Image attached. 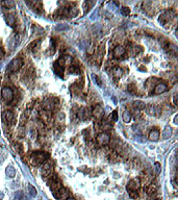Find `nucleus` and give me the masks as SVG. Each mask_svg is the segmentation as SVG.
<instances>
[{"instance_id":"f257e3e1","label":"nucleus","mask_w":178,"mask_h":200,"mask_svg":"<svg viewBox=\"0 0 178 200\" xmlns=\"http://www.w3.org/2000/svg\"><path fill=\"white\" fill-rule=\"evenodd\" d=\"M49 155L46 152H43V151H37V152H33L32 155H31V161H32L35 164L40 165L45 163L48 159Z\"/></svg>"},{"instance_id":"f03ea898","label":"nucleus","mask_w":178,"mask_h":200,"mask_svg":"<svg viewBox=\"0 0 178 200\" xmlns=\"http://www.w3.org/2000/svg\"><path fill=\"white\" fill-rule=\"evenodd\" d=\"M53 162L50 161V159H47L45 162L44 166L42 168V174H43V177L48 179L49 177H51L53 175Z\"/></svg>"},{"instance_id":"7ed1b4c3","label":"nucleus","mask_w":178,"mask_h":200,"mask_svg":"<svg viewBox=\"0 0 178 200\" xmlns=\"http://www.w3.org/2000/svg\"><path fill=\"white\" fill-rule=\"evenodd\" d=\"M23 66V60L21 58H16L8 64L7 69L9 72H17L19 71L20 68Z\"/></svg>"},{"instance_id":"20e7f679","label":"nucleus","mask_w":178,"mask_h":200,"mask_svg":"<svg viewBox=\"0 0 178 200\" xmlns=\"http://www.w3.org/2000/svg\"><path fill=\"white\" fill-rule=\"evenodd\" d=\"M1 96H2V99L6 103L11 102L14 98V92L12 90V88L9 87H4L1 91Z\"/></svg>"},{"instance_id":"39448f33","label":"nucleus","mask_w":178,"mask_h":200,"mask_svg":"<svg viewBox=\"0 0 178 200\" xmlns=\"http://www.w3.org/2000/svg\"><path fill=\"white\" fill-rule=\"evenodd\" d=\"M173 17H174V12L173 11H170V9H168V11H164L160 17H159V23H162V25L167 24L168 22H170L171 20L173 19Z\"/></svg>"},{"instance_id":"423d86ee","label":"nucleus","mask_w":178,"mask_h":200,"mask_svg":"<svg viewBox=\"0 0 178 200\" xmlns=\"http://www.w3.org/2000/svg\"><path fill=\"white\" fill-rule=\"evenodd\" d=\"M96 141L100 146H106L110 142V136L107 132H100L97 136Z\"/></svg>"},{"instance_id":"0eeeda50","label":"nucleus","mask_w":178,"mask_h":200,"mask_svg":"<svg viewBox=\"0 0 178 200\" xmlns=\"http://www.w3.org/2000/svg\"><path fill=\"white\" fill-rule=\"evenodd\" d=\"M50 189H51L52 193H55L56 191L60 189V188H63L62 186V181L60 180V178L58 176H54L52 175L51 176V180H50Z\"/></svg>"},{"instance_id":"6e6552de","label":"nucleus","mask_w":178,"mask_h":200,"mask_svg":"<svg viewBox=\"0 0 178 200\" xmlns=\"http://www.w3.org/2000/svg\"><path fill=\"white\" fill-rule=\"evenodd\" d=\"M146 113L153 117H160L162 115V108L156 105H148L146 107Z\"/></svg>"},{"instance_id":"1a4fd4ad","label":"nucleus","mask_w":178,"mask_h":200,"mask_svg":"<svg viewBox=\"0 0 178 200\" xmlns=\"http://www.w3.org/2000/svg\"><path fill=\"white\" fill-rule=\"evenodd\" d=\"M141 188V179L139 177L132 178L127 184V191H137Z\"/></svg>"},{"instance_id":"9d476101","label":"nucleus","mask_w":178,"mask_h":200,"mask_svg":"<svg viewBox=\"0 0 178 200\" xmlns=\"http://www.w3.org/2000/svg\"><path fill=\"white\" fill-rule=\"evenodd\" d=\"M2 121L7 125H11L12 123H14L15 121V115L12 111H4L2 113Z\"/></svg>"},{"instance_id":"9b49d317","label":"nucleus","mask_w":178,"mask_h":200,"mask_svg":"<svg viewBox=\"0 0 178 200\" xmlns=\"http://www.w3.org/2000/svg\"><path fill=\"white\" fill-rule=\"evenodd\" d=\"M53 196L58 200H65L67 198H69V192L68 190L65 188H60L58 191H56L55 193H53Z\"/></svg>"},{"instance_id":"f8f14e48","label":"nucleus","mask_w":178,"mask_h":200,"mask_svg":"<svg viewBox=\"0 0 178 200\" xmlns=\"http://www.w3.org/2000/svg\"><path fill=\"white\" fill-rule=\"evenodd\" d=\"M72 63H73V58H72L71 55H69V54L64 55L63 58H60V60H58V64L60 65V66L63 67V68L64 67L70 66Z\"/></svg>"},{"instance_id":"ddd939ff","label":"nucleus","mask_w":178,"mask_h":200,"mask_svg":"<svg viewBox=\"0 0 178 200\" xmlns=\"http://www.w3.org/2000/svg\"><path fill=\"white\" fill-rule=\"evenodd\" d=\"M125 52H126L125 48H124L123 46H120V45H119V46L115 47V49L112 51V56L115 58H121L125 55Z\"/></svg>"},{"instance_id":"4468645a","label":"nucleus","mask_w":178,"mask_h":200,"mask_svg":"<svg viewBox=\"0 0 178 200\" xmlns=\"http://www.w3.org/2000/svg\"><path fill=\"white\" fill-rule=\"evenodd\" d=\"M56 103L58 102L54 99H46L45 101H43V108L45 111H51L55 107Z\"/></svg>"},{"instance_id":"2eb2a0df","label":"nucleus","mask_w":178,"mask_h":200,"mask_svg":"<svg viewBox=\"0 0 178 200\" xmlns=\"http://www.w3.org/2000/svg\"><path fill=\"white\" fill-rule=\"evenodd\" d=\"M78 116L82 120H87V119H89L92 116V112L89 110L88 107H81L79 112H78Z\"/></svg>"},{"instance_id":"dca6fc26","label":"nucleus","mask_w":178,"mask_h":200,"mask_svg":"<svg viewBox=\"0 0 178 200\" xmlns=\"http://www.w3.org/2000/svg\"><path fill=\"white\" fill-rule=\"evenodd\" d=\"M92 115L97 119H101L104 116V110L100 105H96L93 108V111H92Z\"/></svg>"},{"instance_id":"f3484780","label":"nucleus","mask_w":178,"mask_h":200,"mask_svg":"<svg viewBox=\"0 0 178 200\" xmlns=\"http://www.w3.org/2000/svg\"><path fill=\"white\" fill-rule=\"evenodd\" d=\"M167 89H168V87L166 83H164V82H159V83H157V85H155V88H154V94H156V95L162 94L167 91Z\"/></svg>"},{"instance_id":"a211bd4d","label":"nucleus","mask_w":178,"mask_h":200,"mask_svg":"<svg viewBox=\"0 0 178 200\" xmlns=\"http://www.w3.org/2000/svg\"><path fill=\"white\" fill-rule=\"evenodd\" d=\"M172 137V127L170 125H167L162 132V140H168Z\"/></svg>"},{"instance_id":"6ab92c4d","label":"nucleus","mask_w":178,"mask_h":200,"mask_svg":"<svg viewBox=\"0 0 178 200\" xmlns=\"http://www.w3.org/2000/svg\"><path fill=\"white\" fill-rule=\"evenodd\" d=\"M149 140L152 141V142H156V141H158L159 140V132L157 130V129H152V130H150V132H149Z\"/></svg>"},{"instance_id":"aec40b11","label":"nucleus","mask_w":178,"mask_h":200,"mask_svg":"<svg viewBox=\"0 0 178 200\" xmlns=\"http://www.w3.org/2000/svg\"><path fill=\"white\" fill-rule=\"evenodd\" d=\"M5 174L7 177L9 178H13L15 175H16V170H15V168L12 166V165H9V166H7L6 167V170H5Z\"/></svg>"},{"instance_id":"412c9836","label":"nucleus","mask_w":178,"mask_h":200,"mask_svg":"<svg viewBox=\"0 0 178 200\" xmlns=\"http://www.w3.org/2000/svg\"><path fill=\"white\" fill-rule=\"evenodd\" d=\"M5 22L8 26H14L16 23V18L14 15H6L5 16Z\"/></svg>"},{"instance_id":"4be33fe9","label":"nucleus","mask_w":178,"mask_h":200,"mask_svg":"<svg viewBox=\"0 0 178 200\" xmlns=\"http://www.w3.org/2000/svg\"><path fill=\"white\" fill-rule=\"evenodd\" d=\"M132 106H133L134 110H145L146 108V105L145 103L141 100H137V101H134L132 103Z\"/></svg>"},{"instance_id":"5701e85b","label":"nucleus","mask_w":178,"mask_h":200,"mask_svg":"<svg viewBox=\"0 0 178 200\" xmlns=\"http://www.w3.org/2000/svg\"><path fill=\"white\" fill-rule=\"evenodd\" d=\"M131 113L129 112V111H124L123 114H122V119H123V121L125 122V123H128V122H130L131 121Z\"/></svg>"},{"instance_id":"b1692460","label":"nucleus","mask_w":178,"mask_h":200,"mask_svg":"<svg viewBox=\"0 0 178 200\" xmlns=\"http://www.w3.org/2000/svg\"><path fill=\"white\" fill-rule=\"evenodd\" d=\"M53 70H54V72L56 73V74L58 75L60 77L63 76V73H64V68L62 66H60L58 64V62L54 64V66H53Z\"/></svg>"},{"instance_id":"393cba45","label":"nucleus","mask_w":178,"mask_h":200,"mask_svg":"<svg viewBox=\"0 0 178 200\" xmlns=\"http://www.w3.org/2000/svg\"><path fill=\"white\" fill-rule=\"evenodd\" d=\"M112 74H114L115 77H117V78H120L122 76V74H123V70L120 67H115V68L112 69Z\"/></svg>"},{"instance_id":"a878e982","label":"nucleus","mask_w":178,"mask_h":200,"mask_svg":"<svg viewBox=\"0 0 178 200\" xmlns=\"http://www.w3.org/2000/svg\"><path fill=\"white\" fill-rule=\"evenodd\" d=\"M28 113H29V111H26L25 113H23L22 116L20 117V124H21V126H24L25 124H26V121H27V116H28Z\"/></svg>"},{"instance_id":"bb28decb","label":"nucleus","mask_w":178,"mask_h":200,"mask_svg":"<svg viewBox=\"0 0 178 200\" xmlns=\"http://www.w3.org/2000/svg\"><path fill=\"white\" fill-rule=\"evenodd\" d=\"M55 120H56V123H58V125H62V124H64V122H65V115H64L63 113H58V115H56Z\"/></svg>"},{"instance_id":"cd10ccee","label":"nucleus","mask_w":178,"mask_h":200,"mask_svg":"<svg viewBox=\"0 0 178 200\" xmlns=\"http://www.w3.org/2000/svg\"><path fill=\"white\" fill-rule=\"evenodd\" d=\"M132 167H133L134 169H139V168H141L142 167V161H141L139 157L133 159V161H132Z\"/></svg>"},{"instance_id":"c85d7f7f","label":"nucleus","mask_w":178,"mask_h":200,"mask_svg":"<svg viewBox=\"0 0 178 200\" xmlns=\"http://www.w3.org/2000/svg\"><path fill=\"white\" fill-rule=\"evenodd\" d=\"M27 191H28V194H29L31 197H36L37 196V190L35 189V186H32L31 184H28L27 186Z\"/></svg>"},{"instance_id":"c756f323","label":"nucleus","mask_w":178,"mask_h":200,"mask_svg":"<svg viewBox=\"0 0 178 200\" xmlns=\"http://www.w3.org/2000/svg\"><path fill=\"white\" fill-rule=\"evenodd\" d=\"M40 40H38V41H35L33 43H31V44L28 46V49H30L31 51H36L37 49L39 48V46H40Z\"/></svg>"},{"instance_id":"7c9ffc66","label":"nucleus","mask_w":178,"mask_h":200,"mask_svg":"<svg viewBox=\"0 0 178 200\" xmlns=\"http://www.w3.org/2000/svg\"><path fill=\"white\" fill-rule=\"evenodd\" d=\"M146 191H147V194H148L149 196H151V195H153L156 193V186H154V184H149Z\"/></svg>"},{"instance_id":"2f4dec72","label":"nucleus","mask_w":178,"mask_h":200,"mask_svg":"<svg viewBox=\"0 0 178 200\" xmlns=\"http://www.w3.org/2000/svg\"><path fill=\"white\" fill-rule=\"evenodd\" d=\"M15 200H26V197L24 196L22 191H17L15 193Z\"/></svg>"},{"instance_id":"473e14b6","label":"nucleus","mask_w":178,"mask_h":200,"mask_svg":"<svg viewBox=\"0 0 178 200\" xmlns=\"http://www.w3.org/2000/svg\"><path fill=\"white\" fill-rule=\"evenodd\" d=\"M1 4H2V5L4 6L5 8H7V9H9V8H12L13 6L15 5L14 1H2V2H1Z\"/></svg>"},{"instance_id":"72a5a7b5","label":"nucleus","mask_w":178,"mask_h":200,"mask_svg":"<svg viewBox=\"0 0 178 200\" xmlns=\"http://www.w3.org/2000/svg\"><path fill=\"white\" fill-rule=\"evenodd\" d=\"M69 25H67V24H60V25H58L56 26V30L58 31H64V30H68L69 29Z\"/></svg>"},{"instance_id":"f704fd0d","label":"nucleus","mask_w":178,"mask_h":200,"mask_svg":"<svg viewBox=\"0 0 178 200\" xmlns=\"http://www.w3.org/2000/svg\"><path fill=\"white\" fill-rule=\"evenodd\" d=\"M121 14L123 15V16H128V15L130 14V9H129V7L123 6V7L121 8Z\"/></svg>"},{"instance_id":"c9c22d12","label":"nucleus","mask_w":178,"mask_h":200,"mask_svg":"<svg viewBox=\"0 0 178 200\" xmlns=\"http://www.w3.org/2000/svg\"><path fill=\"white\" fill-rule=\"evenodd\" d=\"M87 50H88V51H87V52H88V54H90V55L93 54L94 50H95V44H94V43H91L90 46H89V48Z\"/></svg>"},{"instance_id":"e433bc0d","label":"nucleus","mask_w":178,"mask_h":200,"mask_svg":"<svg viewBox=\"0 0 178 200\" xmlns=\"http://www.w3.org/2000/svg\"><path fill=\"white\" fill-rule=\"evenodd\" d=\"M141 47H137V46H134V47H132L131 48V50H132V55H137V54H139L141 52Z\"/></svg>"},{"instance_id":"4c0bfd02","label":"nucleus","mask_w":178,"mask_h":200,"mask_svg":"<svg viewBox=\"0 0 178 200\" xmlns=\"http://www.w3.org/2000/svg\"><path fill=\"white\" fill-rule=\"evenodd\" d=\"M128 193H129V197L133 198V199H137V196H139L137 191H128Z\"/></svg>"},{"instance_id":"58836bf2","label":"nucleus","mask_w":178,"mask_h":200,"mask_svg":"<svg viewBox=\"0 0 178 200\" xmlns=\"http://www.w3.org/2000/svg\"><path fill=\"white\" fill-rule=\"evenodd\" d=\"M154 168H155L156 174H159V173H160V171H162V167H160V164H159V163H155V164H154Z\"/></svg>"},{"instance_id":"ea45409f","label":"nucleus","mask_w":178,"mask_h":200,"mask_svg":"<svg viewBox=\"0 0 178 200\" xmlns=\"http://www.w3.org/2000/svg\"><path fill=\"white\" fill-rule=\"evenodd\" d=\"M128 91L130 92V93H134V92H137V88H135V85H134V83H130V85H128Z\"/></svg>"},{"instance_id":"a19ab883","label":"nucleus","mask_w":178,"mask_h":200,"mask_svg":"<svg viewBox=\"0 0 178 200\" xmlns=\"http://www.w3.org/2000/svg\"><path fill=\"white\" fill-rule=\"evenodd\" d=\"M110 118L112 119V121H117L118 120V113H117V111H114V112L112 113V115H110Z\"/></svg>"},{"instance_id":"79ce46f5","label":"nucleus","mask_w":178,"mask_h":200,"mask_svg":"<svg viewBox=\"0 0 178 200\" xmlns=\"http://www.w3.org/2000/svg\"><path fill=\"white\" fill-rule=\"evenodd\" d=\"M92 78H93L94 81H96V82H97V85H98L99 87L101 85V81H100V79H99L98 76H97L96 74H92Z\"/></svg>"},{"instance_id":"37998d69","label":"nucleus","mask_w":178,"mask_h":200,"mask_svg":"<svg viewBox=\"0 0 178 200\" xmlns=\"http://www.w3.org/2000/svg\"><path fill=\"white\" fill-rule=\"evenodd\" d=\"M91 5H92V3H90V2H85V3H83V7H85V13H87V12L89 11V8H90Z\"/></svg>"},{"instance_id":"c03bdc74","label":"nucleus","mask_w":178,"mask_h":200,"mask_svg":"<svg viewBox=\"0 0 178 200\" xmlns=\"http://www.w3.org/2000/svg\"><path fill=\"white\" fill-rule=\"evenodd\" d=\"M78 70H77V67L76 66H70V68H69V72L70 73H73V72H77Z\"/></svg>"},{"instance_id":"a18cd8bd","label":"nucleus","mask_w":178,"mask_h":200,"mask_svg":"<svg viewBox=\"0 0 178 200\" xmlns=\"http://www.w3.org/2000/svg\"><path fill=\"white\" fill-rule=\"evenodd\" d=\"M98 18V9H97L96 12H94L93 14H92V16H91V19L92 20H95Z\"/></svg>"},{"instance_id":"49530a36","label":"nucleus","mask_w":178,"mask_h":200,"mask_svg":"<svg viewBox=\"0 0 178 200\" xmlns=\"http://www.w3.org/2000/svg\"><path fill=\"white\" fill-rule=\"evenodd\" d=\"M15 148H16L17 152H19V153H22V148H21V146H20L19 144H16V145H15Z\"/></svg>"},{"instance_id":"de8ad7c7","label":"nucleus","mask_w":178,"mask_h":200,"mask_svg":"<svg viewBox=\"0 0 178 200\" xmlns=\"http://www.w3.org/2000/svg\"><path fill=\"white\" fill-rule=\"evenodd\" d=\"M173 102H174V105H177V93L174 94V97H173Z\"/></svg>"},{"instance_id":"09e8293b","label":"nucleus","mask_w":178,"mask_h":200,"mask_svg":"<svg viewBox=\"0 0 178 200\" xmlns=\"http://www.w3.org/2000/svg\"><path fill=\"white\" fill-rule=\"evenodd\" d=\"M3 55H4V51H3V50L0 48V60L3 58Z\"/></svg>"},{"instance_id":"8fccbe9b","label":"nucleus","mask_w":178,"mask_h":200,"mask_svg":"<svg viewBox=\"0 0 178 200\" xmlns=\"http://www.w3.org/2000/svg\"><path fill=\"white\" fill-rule=\"evenodd\" d=\"M174 123L177 124V116H175V119H174Z\"/></svg>"},{"instance_id":"3c124183","label":"nucleus","mask_w":178,"mask_h":200,"mask_svg":"<svg viewBox=\"0 0 178 200\" xmlns=\"http://www.w3.org/2000/svg\"><path fill=\"white\" fill-rule=\"evenodd\" d=\"M66 200H76V199H74V198H70V197H69V198H67Z\"/></svg>"},{"instance_id":"603ef678","label":"nucleus","mask_w":178,"mask_h":200,"mask_svg":"<svg viewBox=\"0 0 178 200\" xmlns=\"http://www.w3.org/2000/svg\"><path fill=\"white\" fill-rule=\"evenodd\" d=\"M157 200H158V199H157Z\"/></svg>"}]
</instances>
